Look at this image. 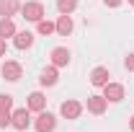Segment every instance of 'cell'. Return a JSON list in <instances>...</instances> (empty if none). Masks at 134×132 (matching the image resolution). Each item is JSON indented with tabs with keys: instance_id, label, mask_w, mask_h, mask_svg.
Returning <instances> with one entry per match:
<instances>
[{
	"instance_id": "2e32d148",
	"label": "cell",
	"mask_w": 134,
	"mask_h": 132,
	"mask_svg": "<svg viewBox=\"0 0 134 132\" xmlns=\"http://www.w3.org/2000/svg\"><path fill=\"white\" fill-rule=\"evenodd\" d=\"M57 8H59V13L70 16V13L77 8V0H57Z\"/></svg>"
},
{
	"instance_id": "ac0fdd59",
	"label": "cell",
	"mask_w": 134,
	"mask_h": 132,
	"mask_svg": "<svg viewBox=\"0 0 134 132\" xmlns=\"http://www.w3.org/2000/svg\"><path fill=\"white\" fill-rule=\"evenodd\" d=\"M10 109H13V96L0 93V111H10Z\"/></svg>"
},
{
	"instance_id": "ba28073f",
	"label": "cell",
	"mask_w": 134,
	"mask_h": 132,
	"mask_svg": "<svg viewBox=\"0 0 134 132\" xmlns=\"http://www.w3.org/2000/svg\"><path fill=\"white\" fill-rule=\"evenodd\" d=\"M52 65L54 67L70 65V52H67L65 47H54V49H52Z\"/></svg>"
},
{
	"instance_id": "9a60e30c",
	"label": "cell",
	"mask_w": 134,
	"mask_h": 132,
	"mask_svg": "<svg viewBox=\"0 0 134 132\" xmlns=\"http://www.w3.org/2000/svg\"><path fill=\"white\" fill-rule=\"evenodd\" d=\"M39 83H41V85H54V83H57V67H54V65H52V67H47V70L41 73Z\"/></svg>"
},
{
	"instance_id": "7c38bea8",
	"label": "cell",
	"mask_w": 134,
	"mask_h": 132,
	"mask_svg": "<svg viewBox=\"0 0 134 132\" xmlns=\"http://www.w3.org/2000/svg\"><path fill=\"white\" fill-rule=\"evenodd\" d=\"M18 8H21V3H18V0H0V16H3V18L16 16Z\"/></svg>"
},
{
	"instance_id": "277c9868",
	"label": "cell",
	"mask_w": 134,
	"mask_h": 132,
	"mask_svg": "<svg viewBox=\"0 0 134 132\" xmlns=\"http://www.w3.org/2000/svg\"><path fill=\"white\" fill-rule=\"evenodd\" d=\"M10 124H13L16 130H21V132L26 130V127L31 124V114H29V106H26V109H16V111L10 114Z\"/></svg>"
},
{
	"instance_id": "cb8c5ba5",
	"label": "cell",
	"mask_w": 134,
	"mask_h": 132,
	"mask_svg": "<svg viewBox=\"0 0 134 132\" xmlns=\"http://www.w3.org/2000/svg\"><path fill=\"white\" fill-rule=\"evenodd\" d=\"M129 5H134V0H129Z\"/></svg>"
},
{
	"instance_id": "d6986e66",
	"label": "cell",
	"mask_w": 134,
	"mask_h": 132,
	"mask_svg": "<svg viewBox=\"0 0 134 132\" xmlns=\"http://www.w3.org/2000/svg\"><path fill=\"white\" fill-rule=\"evenodd\" d=\"M10 124V111H0V130Z\"/></svg>"
},
{
	"instance_id": "3957f363",
	"label": "cell",
	"mask_w": 134,
	"mask_h": 132,
	"mask_svg": "<svg viewBox=\"0 0 134 132\" xmlns=\"http://www.w3.org/2000/svg\"><path fill=\"white\" fill-rule=\"evenodd\" d=\"M59 114L65 116V119H77V116L83 114V104L80 101H62V106H59Z\"/></svg>"
},
{
	"instance_id": "8992f818",
	"label": "cell",
	"mask_w": 134,
	"mask_h": 132,
	"mask_svg": "<svg viewBox=\"0 0 134 132\" xmlns=\"http://www.w3.org/2000/svg\"><path fill=\"white\" fill-rule=\"evenodd\" d=\"M21 73H23V67L18 65L16 60H8V62L3 65V78H5V80H10V83H16L18 78H21Z\"/></svg>"
},
{
	"instance_id": "4fadbf2b",
	"label": "cell",
	"mask_w": 134,
	"mask_h": 132,
	"mask_svg": "<svg viewBox=\"0 0 134 132\" xmlns=\"http://www.w3.org/2000/svg\"><path fill=\"white\" fill-rule=\"evenodd\" d=\"M54 26H57V34H59V36H70V34H72V18L62 13V16L57 18Z\"/></svg>"
},
{
	"instance_id": "5b68a950",
	"label": "cell",
	"mask_w": 134,
	"mask_h": 132,
	"mask_svg": "<svg viewBox=\"0 0 134 132\" xmlns=\"http://www.w3.org/2000/svg\"><path fill=\"white\" fill-rule=\"evenodd\" d=\"M36 132H54V127H57V119L49 114V111H39V116H36Z\"/></svg>"
},
{
	"instance_id": "ffe728a7",
	"label": "cell",
	"mask_w": 134,
	"mask_h": 132,
	"mask_svg": "<svg viewBox=\"0 0 134 132\" xmlns=\"http://www.w3.org/2000/svg\"><path fill=\"white\" fill-rule=\"evenodd\" d=\"M126 70L134 73V52H129V57H126Z\"/></svg>"
},
{
	"instance_id": "6da1fadb",
	"label": "cell",
	"mask_w": 134,
	"mask_h": 132,
	"mask_svg": "<svg viewBox=\"0 0 134 132\" xmlns=\"http://www.w3.org/2000/svg\"><path fill=\"white\" fill-rule=\"evenodd\" d=\"M21 13H23V18H26V21L39 23V21L44 18V5H41V3H36V0H31V3H23V5H21Z\"/></svg>"
},
{
	"instance_id": "603a6c76",
	"label": "cell",
	"mask_w": 134,
	"mask_h": 132,
	"mask_svg": "<svg viewBox=\"0 0 134 132\" xmlns=\"http://www.w3.org/2000/svg\"><path fill=\"white\" fill-rule=\"evenodd\" d=\"M129 130L134 132V116H132V119H129Z\"/></svg>"
},
{
	"instance_id": "52a82bcc",
	"label": "cell",
	"mask_w": 134,
	"mask_h": 132,
	"mask_svg": "<svg viewBox=\"0 0 134 132\" xmlns=\"http://www.w3.org/2000/svg\"><path fill=\"white\" fill-rule=\"evenodd\" d=\"M106 106H108L106 96H88V111L90 114H103Z\"/></svg>"
},
{
	"instance_id": "7a4b0ae2",
	"label": "cell",
	"mask_w": 134,
	"mask_h": 132,
	"mask_svg": "<svg viewBox=\"0 0 134 132\" xmlns=\"http://www.w3.org/2000/svg\"><path fill=\"white\" fill-rule=\"evenodd\" d=\"M103 96H106V101H111V104H119V101L124 99V85L108 80L106 85H103Z\"/></svg>"
},
{
	"instance_id": "7402d4cb",
	"label": "cell",
	"mask_w": 134,
	"mask_h": 132,
	"mask_svg": "<svg viewBox=\"0 0 134 132\" xmlns=\"http://www.w3.org/2000/svg\"><path fill=\"white\" fill-rule=\"evenodd\" d=\"M5 52H8V44H5V39H0V57H5Z\"/></svg>"
},
{
	"instance_id": "5bb4252c",
	"label": "cell",
	"mask_w": 134,
	"mask_h": 132,
	"mask_svg": "<svg viewBox=\"0 0 134 132\" xmlns=\"http://www.w3.org/2000/svg\"><path fill=\"white\" fill-rule=\"evenodd\" d=\"M8 36H16V23L10 18H0V39H8Z\"/></svg>"
},
{
	"instance_id": "e0dca14e",
	"label": "cell",
	"mask_w": 134,
	"mask_h": 132,
	"mask_svg": "<svg viewBox=\"0 0 134 132\" xmlns=\"http://www.w3.org/2000/svg\"><path fill=\"white\" fill-rule=\"evenodd\" d=\"M36 29H39V34H41V36H49V34H54V31H57V26H54L52 21H44V18L36 23Z\"/></svg>"
},
{
	"instance_id": "44dd1931",
	"label": "cell",
	"mask_w": 134,
	"mask_h": 132,
	"mask_svg": "<svg viewBox=\"0 0 134 132\" xmlns=\"http://www.w3.org/2000/svg\"><path fill=\"white\" fill-rule=\"evenodd\" d=\"M103 3H106V5H108V8H119V5H121V3H124V0H103Z\"/></svg>"
},
{
	"instance_id": "9c48e42d",
	"label": "cell",
	"mask_w": 134,
	"mask_h": 132,
	"mask_svg": "<svg viewBox=\"0 0 134 132\" xmlns=\"http://www.w3.org/2000/svg\"><path fill=\"white\" fill-rule=\"evenodd\" d=\"M13 44H16V49H29V47L34 44V34L31 31H16Z\"/></svg>"
},
{
	"instance_id": "8fae6325",
	"label": "cell",
	"mask_w": 134,
	"mask_h": 132,
	"mask_svg": "<svg viewBox=\"0 0 134 132\" xmlns=\"http://www.w3.org/2000/svg\"><path fill=\"white\" fill-rule=\"evenodd\" d=\"M108 78H111V75H108V70H106V67H96V70L90 73V83H93L96 88H103V85L108 83Z\"/></svg>"
},
{
	"instance_id": "30bf717a",
	"label": "cell",
	"mask_w": 134,
	"mask_h": 132,
	"mask_svg": "<svg viewBox=\"0 0 134 132\" xmlns=\"http://www.w3.org/2000/svg\"><path fill=\"white\" fill-rule=\"evenodd\" d=\"M29 111H44V106H47V99H44V93H39V91H34L31 96H29Z\"/></svg>"
}]
</instances>
